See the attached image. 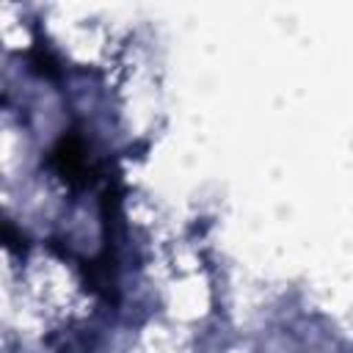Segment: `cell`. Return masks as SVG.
Returning <instances> with one entry per match:
<instances>
[{"instance_id":"cell-2","label":"cell","mask_w":353,"mask_h":353,"mask_svg":"<svg viewBox=\"0 0 353 353\" xmlns=\"http://www.w3.org/2000/svg\"><path fill=\"white\" fill-rule=\"evenodd\" d=\"M30 63H33L39 72H44V74H55V58H52L41 44H36V47L30 50Z\"/></svg>"},{"instance_id":"cell-1","label":"cell","mask_w":353,"mask_h":353,"mask_svg":"<svg viewBox=\"0 0 353 353\" xmlns=\"http://www.w3.org/2000/svg\"><path fill=\"white\" fill-rule=\"evenodd\" d=\"M50 165L58 171V176L72 185V188H83L91 179V168H88V154H85V143L80 135L66 132L61 135V141L52 146L50 152Z\"/></svg>"}]
</instances>
